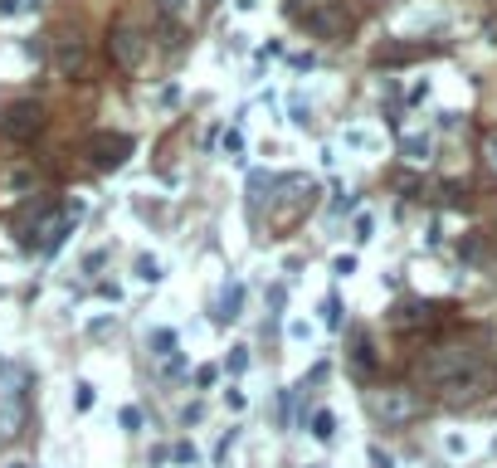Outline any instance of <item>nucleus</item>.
Listing matches in <instances>:
<instances>
[{"label": "nucleus", "mask_w": 497, "mask_h": 468, "mask_svg": "<svg viewBox=\"0 0 497 468\" xmlns=\"http://www.w3.org/2000/svg\"><path fill=\"white\" fill-rule=\"evenodd\" d=\"M156 5H161V10H181L186 0H156Z\"/></svg>", "instance_id": "nucleus-28"}, {"label": "nucleus", "mask_w": 497, "mask_h": 468, "mask_svg": "<svg viewBox=\"0 0 497 468\" xmlns=\"http://www.w3.org/2000/svg\"><path fill=\"white\" fill-rule=\"evenodd\" d=\"M88 156H93L98 171H117V166H127V156H132V137H127V132H93V137H88Z\"/></svg>", "instance_id": "nucleus-3"}, {"label": "nucleus", "mask_w": 497, "mask_h": 468, "mask_svg": "<svg viewBox=\"0 0 497 468\" xmlns=\"http://www.w3.org/2000/svg\"><path fill=\"white\" fill-rule=\"evenodd\" d=\"M239 307H244V283L234 278V283H224L220 303H215V317H220V322H234V317H239Z\"/></svg>", "instance_id": "nucleus-7"}, {"label": "nucleus", "mask_w": 497, "mask_h": 468, "mask_svg": "<svg viewBox=\"0 0 497 468\" xmlns=\"http://www.w3.org/2000/svg\"><path fill=\"white\" fill-rule=\"evenodd\" d=\"M93 400H98V390H93V381H79V390H74V410H93Z\"/></svg>", "instance_id": "nucleus-16"}, {"label": "nucleus", "mask_w": 497, "mask_h": 468, "mask_svg": "<svg viewBox=\"0 0 497 468\" xmlns=\"http://www.w3.org/2000/svg\"><path fill=\"white\" fill-rule=\"evenodd\" d=\"M224 371H229V376H244V371H248V347H229V357H224Z\"/></svg>", "instance_id": "nucleus-14"}, {"label": "nucleus", "mask_w": 497, "mask_h": 468, "mask_svg": "<svg viewBox=\"0 0 497 468\" xmlns=\"http://www.w3.org/2000/svg\"><path fill=\"white\" fill-rule=\"evenodd\" d=\"M117 419H122V429H132V434L141 429V410H137V405H127V410L117 414Z\"/></svg>", "instance_id": "nucleus-22"}, {"label": "nucleus", "mask_w": 497, "mask_h": 468, "mask_svg": "<svg viewBox=\"0 0 497 468\" xmlns=\"http://www.w3.org/2000/svg\"><path fill=\"white\" fill-rule=\"evenodd\" d=\"M108 49H112V59L122 64V69H137L141 64V34L137 29H112V39H108Z\"/></svg>", "instance_id": "nucleus-6"}, {"label": "nucleus", "mask_w": 497, "mask_h": 468, "mask_svg": "<svg viewBox=\"0 0 497 468\" xmlns=\"http://www.w3.org/2000/svg\"><path fill=\"white\" fill-rule=\"evenodd\" d=\"M137 278H141V283H161L166 264H161V259H151V254H141V259H137Z\"/></svg>", "instance_id": "nucleus-11"}, {"label": "nucleus", "mask_w": 497, "mask_h": 468, "mask_svg": "<svg viewBox=\"0 0 497 468\" xmlns=\"http://www.w3.org/2000/svg\"><path fill=\"white\" fill-rule=\"evenodd\" d=\"M215 381H220V366H200V371H195V386L200 390H210Z\"/></svg>", "instance_id": "nucleus-20"}, {"label": "nucleus", "mask_w": 497, "mask_h": 468, "mask_svg": "<svg viewBox=\"0 0 497 468\" xmlns=\"http://www.w3.org/2000/svg\"><path fill=\"white\" fill-rule=\"evenodd\" d=\"M331 434H336V414H331V410H317V414H312V439L331 444Z\"/></svg>", "instance_id": "nucleus-9"}, {"label": "nucleus", "mask_w": 497, "mask_h": 468, "mask_svg": "<svg viewBox=\"0 0 497 468\" xmlns=\"http://www.w3.org/2000/svg\"><path fill=\"white\" fill-rule=\"evenodd\" d=\"M234 5H239V10H253V5H258V0H234Z\"/></svg>", "instance_id": "nucleus-30"}, {"label": "nucleus", "mask_w": 497, "mask_h": 468, "mask_svg": "<svg viewBox=\"0 0 497 468\" xmlns=\"http://www.w3.org/2000/svg\"><path fill=\"white\" fill-rule=\"evenodd\" d=\"M419 381L434 386L448 405H463V400H478L488 390V366L463 347H439V352L419 357Z\"/></svg>", "instance_id": "nucleus-1"}, {"label": "nucleus", "mask_w": 497, "mask_h": 468, "mask_svg": "<svg viewBox=\"0 0 497 468\" xmlns=\"http://www.w3.org/2000/svg\"><path fill=\"white\" fill-rule=\"evenodd\" d=\"M176 342H181V337H176V332H171V327H156V332H151V337H146V347H151V357H176Z\"/></svg>", "instance_id": "nucleus-8"}, {"label": "nucleus", "mask_w": 497, "mask_h": 468, "mask_svg": "<svg viewBox=\"0 0 497 468\" xmlns=\"http://www.w3.org/2000/svg\"><path fill=\"white\" fill-rule=\"evenodd\" d=\"M429 151H434L429 137H405V156H410V161H429Z\"/></svg>", "instance_id": "nucleus-13"}, {"label": "nucleus", "mask_w": 497, "mask_h": 468, "mask_svg": "<svg viewBox=\"0 0 497 468\" xmlns=\"http://www.w3.org/2000/svg\"><path fill=\"white\" fill-rule=\"evenodd\" d=\"M312 468H317V464H312Z\"/></svg>", "instance_id": "nucleus-33"}, {"label": "nucleus", "mask_w": 497, "mask_h": 468, "mask_svg": "<svg viewBox=\"0 0 497 468\" xmlns=\"http://www.w3.org/2000/svg\"><path fill=\"white\" fill-rule=\"evenodd\" d=\"M220 151H224V156H244V132H239V127H229V132L220 137Z\"/></svg>", "instance_id": "nucleus-15"}, {"label": "nucleus", "mask_w": 497, "mask_h": 468, "mask_svg": "<svg viewBox=\"0 0 497 468\" xmlns=\"http://www.w3.org/2000/svg\"><path fill=\"white\" fill-rule=\"evenodd\" d=\"M54 74L59 79H79L83 69H88V44H83L79 34H59L54 39Z\"/></svg>", "instance_id": "nucleus-5"}, {"label": "nucleus", "mask_w": 497, "mask_h": 468, "mask_svg": "<svg viewBox=\"0 0 497 468\" xmlns=\"http://www.w3.org/2000/svg\"><path fill=\"white\" fill-rule=\"evenodd\" d=\"M331 274L351 278V274H356V254H336V259H331Z\"/></svg>", "instance_id": "nucleus-18"}, {"label": "nucleus", "mask_w": 497, "mask_h": 468, "mask_svg": "<svg viewBox=\"0 0 497 468\" xmlns=\"http://www.w3.org/2000/svg\"><path fill=\"white\" fill-rule=\"evenodd\" d=\"M195 459H200V454H195V444H191V439H181L176 449H171V464H191V468H195Z\"/></svg>", "instance_id": "nucleus-17"}, {"label": "nucleus", "mask_w": 497, "mask_h": 468, "mask_svg": "<svg viewBox=\"0 0 497 468\" xmlns=\"http://www.w3.org/2000/svg\"><path fill=\"white\" fill-rule=\"evenodd\" d=\"M488 156H493V166H497V137H493V141H488Z\"/></svg>", "instance_id": "nucleus-29"}, {"label": "nucleus", "mask_w": 497, "mask_h": 468, "mask_svg": "<svg viewBox=\"0 0 497 468\" xmlns=\"http://www.w3.org/2000/svg\"><path fill=\"white\" fill-rule=\"evenodd\" d=\"M371 464H376V468H390V454H381V449H371Z\"/></svg>", "instance_id": "nucleus-27"}, {"label": "nucleus", "mask_w": 497, "mask_h": 468, "mask_svg": "<svg viewBox=\"0 0 497 468\" xmlns=\"http://www.w3.org/2000/svg\"><path fill=\"white\" fill-rule=\"evenodd\" d=\"M0 132L10 141H34L44 132V108L39 103H10V108L0 112Z\"/></svg>", "instance_id": "nucleus-2"}, {"label": "nucleus", "mask_w": 497, "mask_h": 468, "mask_svg": "<svg viewBox=\"0 0 497 468\" xmlns=\"http://www.w3.org/2000/svg\"><path fill=\"white\" fill-rule=\"evenodd\" d=\"M322 322H327L331 332L341 327V303H336V298H327V303H322Z\"/></svg>", "instance_id": "nucleus-19"}, {"label": "nucleus", "mask_w": 497, "mask_h": 468, "mask_svg": "<svg viewBox=\"0 0 497 468\" xmlns=\"http://www.w3.org/2000/svg\"><path fill=\"white\" fill-rule=\"evenodd\" d=\"M371 234H376V220H371V215H356V239H361V244H366Z\"/></svg>", "instance_id": "nucleus-24"}, {"label": "nucleus", "mask_w": 497, "mask_h": 468, "mask_svg": "<svg viewBox=\"0 0 497 468\" xmlns=\"http://www.w3.org/2000/svg\"><path fill=\"white\" fill-rule=\"evenodd\" d=\"M5 468H29V464H5Z\"/></svg>", "instance_id": "nucleus-31"}, {"label": "nucleus", "mask_w": 497, "mask_h": 468, "mask_svg": "<svg viewBox=\"0 0 497 468\" xmlns=\"http://www.w3.org/2000/svg\"><path fill=\"white\" fill-rule=\"evenodd\" d=\"M224 405H229V410H244V405H248V400H244V390H234V386H229V390H224Z\"/></svg>", "instance_id": "nucleus-25"}, {"label": "nucleus", "mask_w": 497, "mask_h": 468, "mask_svg": "<svg viewBox=\"0 0 497 468\" xmlns=\"http://www.w3.org/2000/svg\"><path fill=\"white\" fill-rule=\"evenodd\" d=\"M493 449H497V444H493Z\"/></svg>", "instance_id": "nucleus-32"}, {"label": "nucleus", "mask_w": 497, "mask_h": 468, "mask_svg": "<svg viewBox=\"0 0 497 468\" xmlns=\"http://www.w3.org/2000/svg\"><path fill=\"white\" fill-rule=\"evenodd\" d=\"M234 439H239V429H229V434H224V439L215 444V464H224V459H229V449H234Z\"/></svg>", "instance_id": "nucleus-23"}, {"label": "nucleus", "mask_w": 497, "mask_h": 468, "mask_svg": "<svg viewBox=\"0 0 497 468\" xmlns=\"http://www.w3.org/2000/svg\"><path fill=\"white\" fill-rule=\"evenodd\" d=\"M288 337H293V342H307V337H312V327H307V322H293V327H288Z\"/></svg>", "instance_id": "nucleus-26"}, {"label": "nucleus", "mask_w": 497, "mask_h": 468, "mask_svg": "<svg viewBox=\"0 0 497 468\" xmlns=\"http://www.w3.org/2000/svg\"><path fill=\"white\" fill-rule=\"evenodd\" d=\"M356 366H361V371H371V366H376V357H371V342H366V337H356Z\"/></svg>", "instance_id": "nucleus-21"}, {"label": "nucleus", "mask_w": 497, "mask_h": 468, "mask_svg": "<svg viewBox=\"0 0 497 468\" xmlns=\"http://www.w3.org/2000/svg\"><path fill=\"white\" fill-rule=\"evenodd\" d=\"M371 414L376 419H386V424H405L419 414V400H414L410 390L390 386V390H371Z\"/></svg>", "instance_id": "nucleus-4"}, {"label": "nucleus", "mask_w": 497, "mask_h": 468, "mask_svg": "<svg viewBox=\"0 0 497 468\" xmlns=\"http://www.w3.org/2000/svg\"><path fill=\"white\" fill-rule=\"evenodd\" d=\"M39 0H0V20H15V15H34Z\"/></svg>", "instance_id": "nucleus-12"}, {"label": "nucleus", "mask_w": 497, "mask_h": 468, "mask_svg": "<svg viewBox=\"0 0 497 468\" xmlns=\"http://www.w3.org/2000/svg\"><path fill=\"white\" fill-rule=\"evenodd\" d=\"M307 29H312V34H331V29H341V15H331V10H312V15H307Z\"/></svg>", "instance_id": "nucleus-10"}]
</instances>
